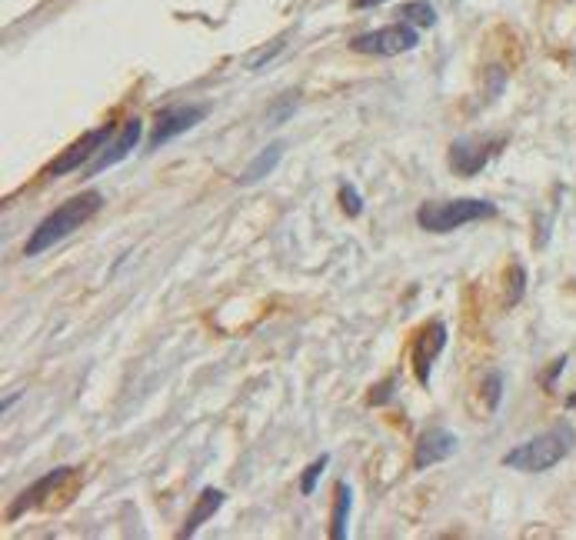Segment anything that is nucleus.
Masks as SVG:
<instances>
[{"label": "nucleus", "instance_id": "obj_1", "mask_svg": "<svg viewBox=\"0 0 576 540\" xmlns=\"http://www.w3.org/2000/svg\"><path fill=\"white\" fill-rule=\"evenodd\" d=\"M104 207V197H100L97 190H84V194H77V197L64 200L57 210H50L44 221L33 227V233L27 237L23 243V257H41L44 251H50L54 243L67 241L74 231H80L87 221H94Z\"/></svg>", "mask_w": 576, "mask_h": 540}, {"label": "nucleus", "instance_id": "obj_2", "mask_svg": "<svg viewBox=\"0 0 576 540\" xmlns=\"http://www.w3.org/2000/svg\"><path fill=\"white\" fill-rule=\"evenodd\" d=\"M497 214V204L489 200H477V197H460V200H430L424 207L416 210V224L430 233H453L467 224L487 221Z\"/></svg>", "mask_w": 576, "mask_h": 540}, {"label": "nucleus", "instance_id": "obj_3", "mask_svg": "<svg viewBox=\"0 0 576 540\" xmlns=\"http://www.w3.org/2000/svg\"><path fill=\"white\" fill-rule=\"evenodd\" d=\"M570 444H573V434L566 427H553L503 453V467H513V471H523V474H540V471H550V467L563 461L570 453Z\"/></svg>", "mask_w": 576, "mask_h": 540}, {"label": "nucleus", "instance_id": "obj_4", "mask_svg": "<svg viewBox=\"0 0 576 540\" xmlns=\"http://www.w3.org/2000/svg\"><path fill=\"white\" fill-rule=\"evenodd\" d=\"M420 44V33L410 21L390 23V27H380V31H367L350 41V50L357 54H370V57H397L407 54Z\"/></svg>", "mask_w": 576, "mask_h": 540}, {"label": "nucleus", "instance_id": "obj_5", "mask_svg": "<svg viewBox=\"0 0 576 540\" xmlns=\"http://www.w3.org/2000/svg\"><path fill=\"white\" fill-rule=\"evenodd\" d=\"M207 117V107L204 104H180V107H167V111L157 114L151 131V141H147V151H160L163 143H170L180 133L194 131L197 124Z\"/></svg>", "mask_w": 576, "mask_h": 540}, {"label": "nucleus", "instance_id": "obj_6", "mask_svg": "<svg viewBox=\"0 0 576 540\" xmlns=\"http://www.w3.org/2000/svg\"><path fill=\"white\" fill-rule=\"evenodd\" d=\"M446 343V327L440 320H430L420 331L414 334V343H410V364H414V374L420 380V387L430 384V371H434V361L440 357Z\"/></svg>", "mask_w": 576, "mask_h": 540}, {"label": "nucleus", "instance_id": "obj_7", "mask_svg": "<svg viewBox=\"0 0 576 540\" xmlns=\"http://www.w3.org/2000/svg\"><path fill=\"white\" fill-rule=\"evenodd\" d=\"M110 133H114V124H104V127H97V131L84 133L80 141L70 143L64 154H60V157L54 160V164L47 167L44 177H67L70 170H77V167H84V164L90 160V157L97 154V151H104V147H107Z\"/></svg>", "mask_w": 576, "mask_h": 540}, {"label": "nucleus", "instance_id": "obj_8", "mask_svg": "<svg viewBox=\"0 0 576 540\" xmlns=\"http://www.w3.org/2000/svg\"><path fill=\"white\" fill-rule=\"evenodd\" d=\"M460 441L453 430L446 427H434L426 430L424 437L416 441V453H414V471H426V467H434V463H443L450 461L453 453H457Z\"/></svg>", "mask_w": 576, "mask_h": 540}, {"label": "nucleus", "instance_id": "obj_9", "mask_svg": "<svg viewBox=\"0 0 576 540\" xmlns=\"http://www.w3.org/2000/svg\"><path fill=\"white\" fill-rule=\"evenodd\" d=\"M493 147L497 143H487V141H473V137H463V141H453L450 147V170L460 177H473L480 174L487 160L493 157Z\"/></svg>", "mask_w": 576, "mask_h": 540}, {"label": "nucleus", "instance_id": "obj_10", "mask_svg": "<svg viewBox=\"0 0 576 540\" xmlns=\"http://www.w3.org/2000/svg\"><path fill=\"white\" fill-rule=\"evenodd\" d=\"M141 137H143V121L141 117H131V121L123 124V131H120L117 141L107 143V147H104V154L87 167V174H100V170H107V167L120 164V160H127V157L137 151Z\"/></svg>", "mask_w": 576, "mask_h": 540}, {"label": "nucleus", "instance_id": "obj_11", "mask_svg": "<svg viewBox=\"0 0 576 540\" xmlns=\"http://www.w3.org/2000/svg\"><path fill=\"white\" fill-rule=\"evenodd\" d=\"M224 500H227V494L224 490H217V487H207L204 494L197 497V508L190 510V517H187V524H184V530H180V537H194L197 530L204 527L214 514H217L220 508H224Z\"/></svg>", "mask_w": 576, "mask_h": 540}, {"label": "nucleus", "instance_id": "obj_12", "mask_svg": "<svg viewBox=\"0 0 576 540\" xmlns=\"http://www.w3.org/2000/svg\"><path fill=\"white\" fill-rule=\"evenodd\" d=\"M280 157H283V143H267L261 154L253 157L251 164H247V170L240 174V184H261L263 177H270V170L277 164H280Z\"/></svg>", "mask_w": 576, "mask_h": 540}, {"label": "nucleus", "instance_id": "obj_13", "mask_svg": "<svg viewBox=\"0 0 576 540\" xmlns=\"http://www.w3.org/2000/svg\"><path fill=\"white\" fill-rule=\"evenodd\" d=\"M334 527H330V537L334 540H343L347 537V520H350V508H353V494H350V484L340 481L334 487Z\"/></svg>", "mask_w": 576, "mask_h": 540}, {"label": "nucleus", "instance_id": "obj_14", "mask_svg": "<svg viewBox=\"0 0 576 540\" xmlns=\"http://www.w3.org/2000/svg\"><path fill=\"white\" fill-rule=\"evenodd\" d=\"M400 17L403 21H410L414 27H434L436 23V11L426 4V0H414V4H403L400 7Z\"/></svg>", "mask_w": 576, "mask_h": 540}, {"label": "nucleus", "instance_id": "obj_15", "mask_svg": "<svg viewBox=\"0 0 576 540\" xmlns=\"http://www.w3.org/2000/svg\"><path fill=\"white\" fill-rule=\"evenodd\" d=\"M326 463H330V457H326V453H320V457H316V461L304 471V477H300V490H304L306 497L316 490V481H320V474H324Z\"/></svg>", "mask_w": 576, "mask_h": 540}, {"label": "nucleus", "instance_id": "obj_16", "mask_svg": "<svg viewBox=\"0 0 576 540\" xmlns=\"http://www.w3.org/2000/svg\"><path fill=\"white\" fill-rule=\"evenodd\" d=\"M340 204H343V214H350V217H360V214H363V197H360V190H353L350 184L340 188Z\"/></svg>", "mask_w": 576, "mask_h": 540}, {"label": "nucleus", "instance_id": "obj_17", "mask_svg": "<svg viewBox=\"0 0 576 540\" xmlns=\"http://www.w3.org/2000/svg\"><path fill=\"white\" fill-rule=\"evenodd\" d=\"M377 4H387V0H353L357 11H370V7H377Z\"/></svg>", "mask_w": 576, "mask_h": 540}, {"label": "nucleus", "instance_id": "obj_18", "mask_svg": "<svg viewBox=\"0 0 576 540\" xmlns=\"http://www.w3.org/2000/svg\"><path fill=\"white\" fill-rule=\"evenodd\" d=\"M563 364H566V361H563V357H560V361H556V364H553V371H550V377H546V387H553L556 374H560V371H563Z\"/></svg>", "mask_w": 576, "mask_h": 540}, {"label": "nucleus", "instance_id": "obj_19", "mask_svg": "<svg viewBox=\"0 0 576 540\" xmlns=\"http://www.w3.org/2000/svg\"><path fill=\"white\" fill-rule=\"evenodd\" d=\"M566 407H573V410H576V394H570V398H566Z\"/></svg>", "mask_w": 576, "mask_h": 540}]
</instances>
